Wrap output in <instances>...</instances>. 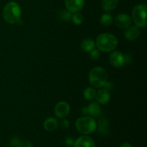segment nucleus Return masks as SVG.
<instances>
[{
	"instance_id": "nucleus-11",
	"label": "nucleus",
	"mask_w": 147,
	"mask_h": 147,
	"mask_svg": "<svg viewBox=\"0 0 147 147\" xmlns=\"http://www.w3.org/2000/svg\"><path fill=\"white\" fill-rule=\"evenodd\" d=\"M140 34V31L137 26H129L126 29L124 32L125 37L129 41H134L139 37Z\"/></svg>"
},
{
	"instance_id": "nucleus-9",
	"label": "nucleus",
	"mask_w": 147,
	"mask_h": 147,
	"mask_svg": "<svg viewBox=\"0 0 147 147\" xmlns=\"http://www.w3.org/2000/svg\"><path fill=\"white\" fill-rule=\"evenodd\" d=\"M84 4V0H65V1L66 9L72 14L80 11L83 9Z\"/></svg>"
},
{
	"instance_id": "nucleus-19",
	"label": "nucleus",
	"mask_w": 147,
	"mask_h": 147,
	"mask_svg": "<svg viewBox=\"0 0 147 147\" xmlns=\"http://www.w3.org/2000/svg\"><path fill=\"white\" fill-rule=\"evenodd\" d=\"M71 20L73 21V22L76 25H80L83 23V17L82 15V14H80V12H76L73 13V14H71V17H70Z\"/></svg>"
},
{
	"instance_id": "nucleus-10",
	"label": "nucleus",
	"mask_w": 147,
	"mask_h": 147,
	"mask_svg": "<svg viewBox=\"0 0 147 147\" xmlns=\"http://www.w3.org/2000/svg\"><path fill=\"white\" fill-rule=\"evenodd\" d=\"M74 147H96L94 141L88 135H83L74 141Z\"/></svg>"
},
{
	"instance_id": "nucleus-8",
	"label": "nucleus",
	"mask_w": 147,
	"mask_h": 147,
	"mask_svg": "<svg viewBox=\"0 0 147 147\" xmlns=\"http://www.w3.org/2000/svg\"><path fill=\"white\" fill-rule=\"evenodd\" d=\"M132 20L130 16L127 14H119L115 19V24L119 28L126 29L131 25Z\"/></svg>"
},
{
	"instance_id": "nucleus-2",
	"label": "nucleus",
	"mask_w": 147,
	"mask_h": 147,
	"mask_svg": "<svg viewBox=\"0 0 147 147\" xmlns=\"http://www.w3.org/2000/svg\"><path fill=\"white\" fill-rule=\"evenodd\" d=\"M21 8L15 1H9L3 9V18L9 24H15L21 17Z\"/></svg>"
},
{
	"instance_id": "nucleus-16",
	"label": "nucleus",
	"mask_w": 147,
	"mask_h": 147,
	"mask_svg": "<svg viewBox=\"0 0 147 147\" xmlns=\"http://www.w3.org/2000/svg\"><path fill=\"white\" fill-rule=\"evenodd\" d=\"M95 47H96V43L90 38L85 39L81 42L82 50L88 52V53H90L91 50H93L95 48Z\"/></svg>"
},
{
	"instance_id": "nucleus-23",
	"label": "nucleus",
	"mask_w": 147,
	"mask_h": 147,
	"mask_svg": "<svg viewBox=\"0 0 147 147\" xmlns=\"http://www.w3.org/2000/svg\"><path fill=\"white\" fill-rule=\"evenodd\" d=\"M20 140L19 138L14 137L11 139V142H10V146L11 147H18L19 143H20Z\"/></svg>"
},
{
	"instance_id": "nucleus-7",
	"label": "nucleus",
	"mask_w": 147,
	"mask_h": 147,
	"mask_svg": "<svg viewBox=\"0 0 147 147\" xmlns=\"http://www.w3.org/2000/svg\"><path fill=\"white\" fill-rule=\"evenodd\" d=\"M109 62L113 67H121L126 63V57L121 52L114 51L109 56Z\"/></svg>"
},
{
	"instance_id": "nucleus-20",
	"label": "nucleus",
	"mask_w": 147,
	"mask_h": 147,
	"mask_svg": "<svg viewBox=\"0 0 147 147\" xmlns=\"http://www.w3.org/2000/svg\"><path fill=\"white\" fill-rule=\"evenodd\" d=\"M99 56H100V52H99V50H97V49H93V50L90 52V57H91V59L96 60H98L99 58Z\"/></svg>"
},
{
	"instance_id": "nucleus-12",
	"label": "nucleus",
	"mask_w": 147,
	"mask_h": 147,
	"mask_svg": "<svg viewBox=\"0 0 147 147\" xmlns=\"http://www.w3.org/2000/svg\"><path fill=\"white\" fill-rule=\"evenodd\" d=\"M96 98L98 103L101 105H105L110 100V93L106 89H100L96 92Z\"/></svg>"
},
{
	"instance_id": "nucleus-21",
	"label": "nucleus",
	"mask_w": 147,
	"mask_h": 147,
	"mask_svg": "<svg viewBox=\"0 0 147 147\" xmlns=\"http://www.w3.org/2000/svg\"><path fill=\"white\" fill-rule=\"evenodd\" d=\"M71 14L72 13L68 11H63L61 12V19L65 21H68L71 17Z\"/></svg>"
},
{
	"instance_id": "nucleus-27",
	"label": "nucleus",
	"mask_w": 147,
	"mask_h": 147,
	"mask_svg": "<svg viewBox=\"0 0 147 147\" xmlns=\"http://www.w3.org/2000/svg\"><path fill=\"white\" fill-rule=\"evenodd\" d=\"M120 147H133V146H132L129 143H123L121 145Z\"/></svg>"
},
{
	"instance_id": "nucleus-26",
	"label": "nucleus",
	"mask_w": 147,
	"mask_h": 147,
	"mask_svg": "<svg viewBox=\"0 0 147 147\" xmlns=\"http://www.w3.org/2000/svg\"><path fill=\"white\" fill-rule=\"evenodd\" d=\"M61 126L64 129H67L69 128V126H70V123H69V121L67 120L64 119V120L62 121Z\"/></svg>"
},
{
	"instance_id": "nucleus-15",
	"label": "nucleus",
	"mask_w": 147,
	"mask_h": 147,
	"mask_svg": "<svg viewBox=\"0 0 147 147\" xmlns=\"http://www.w3.org/2000/svg\"><path fill=\"white\" fill-rule=\"evenodd\" d=\"M119 0H103L102 8L106 11H111L115 9L118 6Z\"/></svg>"
},
{
	"instance_id": "nucleus-6",
	"label": "nucleus",
	"mask_w": 147,
	"mask_h": 147,
	"mask_svg": "<svg viewBox=\"0 0 147 147\" xmlns=\"http://www.w3.org/2000/svg\"><path fill=\"white\" fill-rule=\"evenodd\" d=\"M70 108L68 103L65 101H60L56 104L55 107V114L59 119H65L70 113Z\"/></svg>"
},
{
	"instance_id": "nucleus-1",
	"label": "nucleus",
	"mask_w": 147,
	"mask_h": 147,
	"mask_svg": "<svg viewBox=\"0 0 147 147\" xmlns=\"http://www.w3.org/2000/svg\"><path fill=\"white\" fill-rule=\"evenodd\" d=\"M96 44L99 50L104 53H109L117 47L118 40L113 34L104 33L97 37Z\"/></svg>"
},
{
	"instance_id": "nucleus-25",
	"label": "nucleus",
	"mask_w": 147,
	"mask_h": 147,
	"mask_svg": "<svg viewBox=\"0 0 147 147\" xmlns=\"http://www.w3.org/2000/svg\"><path fill=\"white\" fill-rule=\"evenodd\" d=\"M65 143L67 146H73V144H74V140H73V138L70 137H67L65 139Z\"/></svg>"
},
{
	"instance_id": "nucleus-14",
	"label": "nucleus",
	"mask_w": 147,
	"mask_h": 147,
	"mask_svg": "<svg viewBox=\"0 0 147 147\" xmlns=\"http://www.w3.org/2000/svg\"><path fill=\"white\" fill-rule=\"evenodd\" d=\"M57 126H58V122L57 119L53 117L47 119L43 123V127L47 131H53L57 129Z\"/></svg>"
},
{
	"instance_id": "nucleus-17",
	"label": "nucleus",
	"mask_w": 147,
	"mask_h": 147,
	"mask_svg": "<svg viewBox=\"0 0 147 147\" xmlns=\"http://www.w3.org/2000/svg\"><path fill=\"white\" fill-rule=\"evenodd\" d=\"M113 18L111 14H104L101 16L100 19V24L103 26H109L113 23Z\"/></svg>"
},
{
	"instance_id": "nucleus-13",
	"label": "nucleus",
	"mask_w": 147,
	"mask_h": 147,
	"mask_svg": "<svg viewBox=\"0 0 147 147\" xmlns=\"http://www.w3.org/2000/svg\"><path fill=\"white\" fill-rule=\"evenodd\" d=\"M87 109L88 115L93 116V117H97L100 114L101 109H100V105L97 102H92L88 106L86 107Z\"/></svg>"
},
{
	"instance_id": "nucleus-22",
	"label": "nucleus",
	"mask_w": 147,
	"mask_h": 147,
	"mask_svg": "<svg viewBox=\"0 0 147 147\" xmlns=\"http://www.w3.org/2000/svg\"><path fill=\"white\" fill-rule=\"evenodd\" d=\"M18 147H33V145L29 141H20Z\"/></svg>"
},
{
	"instance_id": "nucleus-18",
	"label": "nucleus",
	"mask_w": 147,
	"mask_h": 147,
	"mask_svg": "<svg viewBox=\"0 0 147 147\" xmlns=\"http://www.w3.org/2000/svg\"><path fill=\"white\" fill-rule=\"evenodd\" d=\"M83 95H84V98L86 100H93L94 98H96V91L93 88H87L84 90Z\"/></svg>"
},
{
	"instance_id": "nucleus-5",
	"label": "nucleus",
	"mask_w": 147,
	"mask_h": 147,
	"mask_svg": "<svg viewBox=\"0 0 147 147\" xmlns=\"http://www.w3.org/2000/svg\"><path fill=\"white\" fill-rule=\"evenodd\" d=\"M146 10L147 7L145 4H139L134 7L132 10V19L138 27L144 28L146 27Z\"/></svg>"
},
{
	"instance_id": "nucleus-4",
	"label": "nucleus",
	"mask_w": 147,
	"mask_h": 147,
	"mask_svg": "<svg viewBox=\"0 0 147 147\" xmlns=\"http://www.w3.org/2000/svg\"><path fill=\"white\" fill-rule=\"evenodd\" d=\"M107 79V73L101 67H93L89 73V82L93 87L97 88L103 87Z\"/></svg>"
},
{
	"instance_id": "nucleus-3",
	"label": "nucleus",
	"mask_w": 147,
	"mask_h": 147,
	"mask_svg": "<svg viewBox=\"0 0 147 147\" xmlns=\"http://www.w3.org/2000/svg\"><path fill=\"white\" fill-rule=\"evenodd\" d=\"M76 128L83 135H89L93 133L97 128V123L93 118L84 116L79 118L76 121Z\"/></svg>"
},
{
	"instance_id": "nucleus-24",
	"label": "nucleus",
	"mask_w": 147,
	"mask_h": 147,
	"mask_svg": "<svg viewBox=\"0 0 147 147\" xmlns=\"http://www.w3.org/2000/svg\"><path fill=\"white\" fill-rule=\"evenodd\" d=\"M103 87H105V89L107 90L108 91H111V90H112L113 89V83L110 81H106V83H105Z\"/></svg>"
}]
</instances>
